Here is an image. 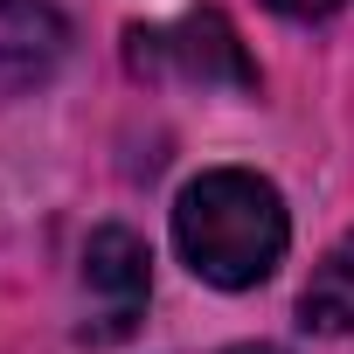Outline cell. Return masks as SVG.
I'll return each mask as SVG.
<instances>
[{
    "label": "cell",
    "instance_id": "cell-4",
    "mask_svg": "<svg viewBox=\"0 0 354 354\" xmlns=\"http://www.w3.org/2000/svg\"><path fill=\"white\" fill-rule=\"evenodd\" d=\"M70 56V21L56 0H0V97L42 91Z\"/></svg>",
    "mask_w": 354,
    "mask_h": 354
},
{
    "label": "cell",
    "instance_id": "cell-6",
    "mask_svg": "<svg viewBox=\"0 0 354 354\" xmlns=\"http://www.w3.org/2000/svg\"><path fill=\"white\" fill-rule=\"evenodd\" d=\"M271 15H285V21H326V15H340L347 0H264Z\"/></svg>",
    "mask_w": 354,
    "mask_h": 354
},
{
    "label": "cell",
    "instance_id": "cell-3",
    "mask_svg": "<svg viewBox=\"0 0 354 354\" xmlns=\"http://www.w3.org/2000/svg\"><path fill=\"white\" fill-rule=\"evenodd\" d=\"M146 299H153V257H146V243L132 230H97L84 243V306H91L84 340L91 347L125 340L139 326Z\"/></svg>",
    "mask_w": 354,
    "mask_h": 354
},
{
    "label": "cell",
    "instance_id": "cell-5",
    "mask_svg": "<svg viewBox=\"0 0 354 354\" xmlns=\"http://www.w3.org/2000/svg\"><path fill=\"white\" fill-rule=\"evenodd\" d=\"M299 326L306 333H354V230L313 264L299 292Z\"/></svg>",
    "mask_w": 354,
    "mask_h": 354
},
{
    "label": "cell",
    "instance_id": "cell-1",
    "mask_svg": "<svg viewBox=\"0 0 354 354\" xmlns=\"http://www.w3.org/2000/svg\"><path fill=\"white\" fill-rule=\"evenodd\" d=\"M285 195L250 167H209L174 195V250L216 292H250L285 264Z\"/></svg>",
    "mask_w": 354,
    "mask_h": 354
},
{
    "label": "cell",
    "instance_id": "cell-2",
    "mask_svg": "<svg viewBox=\"0 0 354 354\" xmlns=\"http://www.w3.org/2000/svg\"><path fill=\"white\" fill-rule=\"evenodd\" d=\"M132 70L139 77H181V84H230V91H250L257 70L236 42V28L202 8V15H181L167 28H132Z\"/></svg>",
    "mask_w": 354,
    "mask_h": 354
},
{
    "label": "cell",
    "instance_id": "cell-7",
    "mask_svg": "<svg viewBox=\"0 0 354 354\" xmlns=\"http://www.w3.org/2000/svg\"><path fill=\"white\" fill-rule=\"evenodd\" d=\"M230 354H278V347H230Z\"/></svg>",
    "mask_w": 354,
    "mask_h": 354
}]
</instances>
